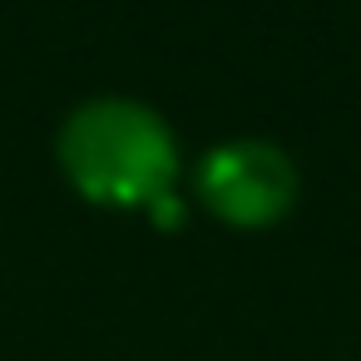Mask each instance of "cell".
Masks as SVG:
<instances>
[{
  "mask_svg": "<svg viewBox=\"0 0 361 361\" xmlns=\"http://www.w3.org/2000/svg\"><path fill=\"white\" fill-rule=\"evenodd\" d=\"M70 178L104 203H154L169 193L173 173V144L164 124L129 99H99L85 104L60 139Z\"/></svg>",
  "mask_w": 361,
  "mask_h": 361,
  "instance_id": "1",
  "label": "cell"
},
{
  "mask_svg": "<svg viewBox=\"0 0 361 361\" xmlns=\"http://www.w3.org/2000/svg\"><path fill=\"white\" fill-rule=\"evenodd\" d=\"M292 164L262 139H238L208 154L203 193L228 223H267L292 203Z\"/></svg>",
  "mask_w": 361,
  "mask_h": 361,
  "instance_id": "2",
  "label": "cell"
}]
</instances>
